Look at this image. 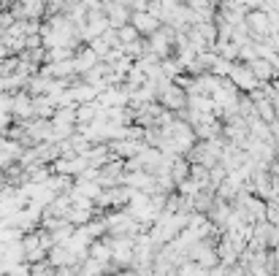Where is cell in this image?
Here are the masks:
<instances>
[{"label": "cell", "instance_id": "1", "mask_svg": "<svg viewBox=\"0 0 279 276\" xmlns=\"http://www.w3.org/2000/svg\"><path fill=\"white\" fill-rule=\"evenodd\" d=\"M130 19H133L136 33H149V36H155V33L160 30V19L152 16V14H133Z\"/></svg>", "mask_w": 279, "mask_h": 276}]
</instances>
